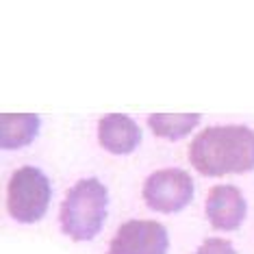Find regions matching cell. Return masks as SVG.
Segmentation results:
<instances>
[{"label":"cell","instance_id":"obj_1","mask_svg":"<svg viewBox=\"0 0 254 254\" xmlns=\"http://www.w3.org/2000/svg\"><path fill=\"white\" fill-rule=\"evenodd\" d=\"M189 161L202 176L246 174L254 170V130L244 124L209 126L193 137Z\"/></svg>","mask_w":254,"mask_h":254},{"label":"cell","instance_id":"obj_2","mask_svg":"<svg viewBox=\"0 0 254 254\" xmlns=\"http://www.w3.org/2000/svg\"><path fill=\"white\" fill-rule=\"evenodd\" d=\"M109 191L98 178H83L70 187L59 211L61 230L72 241H89L107 219Z\"/></svg>","mask_w":254,"mask_h":254},{"label":"cell","instance_id":"obj_3","mask_svg":"<svg viewBox=\"0 0 254 254\" xmlns=\"http://www.w3.org/2000/svg\"><path fill=\"white\" fill-rule=\"evenodd\" d=\"M53 187L39 167L24 165L13 172L7 189L9 215L20 224H35L48 211Z\"/></svg>","mask_w":254,"mask_h":254},{"label":"cell","instance_id":"obj_4","mask_svg":"<svg viewBox=\"0 0 254 254\" xmlns=\"http://www.w3.org/2000/svg\"><path fill=\"white\" fill-rule=\"evenodd\" d=\"M141 195L150 209L159 213H178L193 200V178L178 167L157 170L146 178Z\"/></svg>","mask_w":254,"mask_h":254},{"label":"cell","instance_id":"obj_5","mask_svg":"<svg viewBox=\"0 0 254 254\" xmlns=\"http://www.w3.org/2000/svg\"><path fill=\"white\" fill-rule=\"evenodd\" d=\"M170 237L154 219H128L118 228L107 254H167Z\"/></svg>","mask_w":254,"mask_h":254},{"label":"cell","instance_id":"obj_6","mask_svg":"<svg viewBox=\"0 0 254 254\" xmlns=\"http://www.w3.org/2000/svg\"><path fill=\"white\" fill-rule=\"evenodd\" d=\"M248 215V202L235 185H215L206 195V217L215 230H237Z\"/></svg>","mask_w":254,"mask_h":254},{"label":"cell","instance_id":"obj_7","mask_svg":"<svg viewBox=\"0 0 254 254\" xmlns=\"http://www.w3.org/2000/svg\"><path fill=\"white\" fill-rule=\"evenodd\" d=\"M98 141L111 154H130L141 143V128L124 113H109L98 122Z\"/></svg>","mask_w":254,"mask_h":254},{"label":"cell","instance_id":"obj_8","mask_svg":"<svg viewBox=\"0 0 254 254\" xmlns=\"http://www.w3.org/2000/svg\"><path fill=\"white\" fill-rule=\"evenodd\" d=\"M39 115L35 113H2L0 115V146L18 150L28 146L39 132Z\"/></svg>","mask_w":254,"mask_h":254},{"label":"cell","instance_id":"obj_9","mask_svg":"<svg viewBox=\"0 0 254 254\" xmlns=\"http://www.w3.org/2000/svg\"><path fill=\"white\" fill-rule=\"evenodd\" d=\"M200 124V113H152L148 126L161 139L178 141Z\"/></svg>","mask_w":254,"mask_h":254},{"label":"cell","instance_id":"obj_10","mask_svg":"<svg viewBox=\"0 0 254 254\" xmlns=\"http://www.w3.org/2000/svg\"><path fill=\"white\" fill-rule=\"evenodd\" d=\"M195 254H237L235 246L228 239H219V237H209L202 241V246L195 250Z\"/></svg>","mask_w":254,"mask_h":254}]
</instances>
